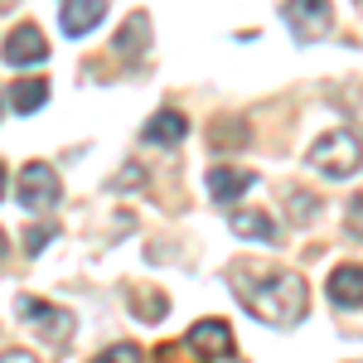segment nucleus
<instances>
[{
	"instance_id": "19",
	"label": "nucleus",
	"mask_w": 363,
	"mask_h": 363,
	"mask_svg": "<svg viewBox=\"0 0 363 363\" xmlns=\"http://www.w3.org/2000/svg\"><path fill=\"white\" fill-rule=\"evenodd\" d=\"M49 238H54V228H49V223H44V228H29L25 252H29V257H34V252H44V242H49Z\"/></svg>"
},
{
	"instance_id": "18",
	"label": "nucleus",
	"mask_w": 363,
	"mask_h": 363,
	"mask_svg": "<svg viewBox=\"0 0 363 363\" xmlns=\"http://www.w3.org/2000/svg\"><path fill=\"white\" fill-rule=\"evenodd\" d=\"M344 228H349L354 238H363V189L349 199V203H344Z\"/></svg>"
},
{
	"instance_id": "9",
	"label": "nucleus",
	"mask_w": 363,
	"mask_h": 363,
	"mask_svg": "<svg viewBox=\"0 0 363 363\" xmlns=\"http://www.w3.org/2000/svg\"><path fill=\"white\" fill-rule=\"evenodd\" d=\"M325 291H330V301H335L339 310H359L363 306V267H359V262L335 267L330 281H325Z\"/></svg>"
},
{
	"instance_id": "17",
	"label": "nucleus",
	"mask_w": 363,
	"mask_h": 363,
	"mask_svg": "<svg viewBox=\"0 0 363 363\" xmlns=\"http://www.w3.org/2000/svg\"><path fill=\"white\" fill-rule=\"evenodd\" d=\"M286 199L296 203V218H301V223H310V218H315V208H320V199L306 194V189H286Z\"/></svg>"
},
{
	"instance_id": "8",
	"label": "nucleus",
	"mask_w": 363,
	"mask_h": 363,
	"mask_svg": "<svg viewBox=\"0 0 363 363\" xmlns=\"http://www.w3.org/2000/svg\"><path fill=\"white\" fill-rule=\"evenodd\" d=\"M102 15H107V0H63L58 25H63L68 39H83V34H92L102 25Z\"/></svg>"
},
{
	"instance_id": "2",
	"label": "nucleus",
	"mask_w": 363,
	"mask_h": 363,
	"mask_svg": "<svg viewBox=\"0 0 363 363\" xmlns=\"http://www.w3.org/2000/svg\"><path fill=\"white\" fill-rule=\"evenodd\" d=\"M306 165L320 174V179H330V184H339V179H354L363 169V140L354 136V131H325V136L315 140L306 150Z\"/></svg>"
},
{
	"instance_id": "4",
	"label": "nucleus",
	"mask_w": 363,
	"mask_h": 363,
	"mask_svg": "<svg viewBox=\"0 0 363 363\" xmlns=\"http://www.w3.org/2000/svg\"><path fill=\"white\" fill-rule=\"evenodd\" d=\"M15 199H20V208H29V213H44V208H54L58 199H63V184H58V174L44 165V160H29V165L20 169Z\"/></svg>"
},
{
	"instance_id": "6",
	"label": "nucleus",
	"mask_w": 363,
	"mask_h": 363,
	"mask_svg": "<svg viewBox=\"0 0 363 363\" xmlns=\"http://www.w3.org/2000/svg\"><path fill=\"white\" fill-rule=\"evenodd\" d=\"M49 58V39L39 34V25H15L5 34V63L10 68H29V63H44Z\"/></svg>"
},
{
	"instance_id": "21",
	"label": "nucleus",
	"mask_w": 363,
	"mask_h": 363,
	"mask_svg": "<svg viewBox=\"0 0 363 363\" xmlns=\"http://www.w3.org/2000/svg\"><path fill=\"white\" fill-rule=\"evenodd\" d=\"M0 363H34V359H29V354H20V349H5V359H0Z\"/></svg>"
},
{
	"instance_id": "10",
	"label": "nucleus",
	"mask_w": 363,
	"mask_h": 363,
	"mask_svg": "<svg viewBox=\"0 0 363 363\" xmlns=\"http://www.w3.org/2000/svg\"><path fill=\"white\" fill-rule=\"evenodd\" d=\"M252 189V169H233V165H218L208 169V194H213V203H238V199Z\"/></svg>"
},
{
	"instance_id": "12",
	"label": "nucleus",
	"mask_w": 363,
	"mask_h": 363,
	"mask_svg": "<svg viewBox=\"0 0 363 363\" xmlns=\"http://www.w3.org/2000/svg\"><path fill=\"white\" fill-rule=\"evenodd\" d=\"M44 102H49V83H44V78H20V83L5 87V107H10L15 116L39 112Z\"/></svg>"
},
{
	"instance_id": "16",
	"label": "nucleus",
	"mask_w": 363,
	"mask_h": 363,
	"mask_svg": "<svg viewBox=\"0 0 363 363\" xmlns=\"http://www.w3.org/2000/svg\"><path fill=\"white\" fill-rule=\"evenodd\" d=\"M92 363H145V354H140L136 344H112V349H102Z\"/></svg>"
},
{
	"instance_id": "14",
	"label": "nucleus",
	"mask_w": 363,
	"mask_h": 363,
	"mask_svg": "<svg viewBox=\"0 0 363 363\" xmlns=\"http://www.w3.org/2000/svg\"><path fill=\"white\" fill-rule=\"evenodd\" d=\"M145 44H150V20H145V10H136V15L121 25V34H116V54L121 58H140Z\"/></svg>"
},
{
	"instance_id": "7",
	"label": "nucleus",
	"mask_w": 363,
	"mask_h": 363,
	"mask_svg": "<svg viewBox=\"0 0 363 363\" xmlns=\"http://www.w3.org/2000/svg\"><path fill=\"white\" fill-rule=\"evenodd\" d=\"M184 344L189 349H199L203 359H233V330H228V320H199V325H189V335H184Z\"/></svg>"
},
{
	"instance_id": "20",
	"label": "nucleus",
	"mask_w": 363,
	"mask_h": 363,
	"mask_svg": "<svg viewBox=\"0 0 363 363\" xmlns=\"http://www.w3.org/2000/svg\"><path fill=\"white\" fill-rule=\"evenodd\" d=\"M344 107H349V112L359 116V126H363V87H359V92H349V97H344Z\"/></svg>"
},
{
	"instance_id": "15",
	"label": "nucleus",
	"mask_w": 363,
	"mask_h": 363,
	"mask_svg": "<svg viewBox=\"0 0 363 363\" xmlns=\"http://www.w3.org/2000/svg\"><path fill=\"white\" fill-rule=\"evenodd\" d=\"M208 140H213L218 150H238V145H247V121H242V116H218V121L208 126Z\"/></svg>"
},
{
	"instance_id": "13",
	"label": "nucleus",
	"mask_w": 363,
	"mask_h": 363,
	"mask_svg": "<svg viewBox=\"0 0 363 363\" xmlns=\"http://www.w3.org/2000/svg\"><path fill=\"white\" fill-rule=\"evenodd\" d=\"M228 228L238 238H252V242H277V223L262 208H228Z\"/></svg>"
},
{
	"instance_id": "3",
	"label": "nucleus",
	"mask_w": 363,
	"mask_h": 363,
	"mask_svg": "<svg viewBox=\"0 0 363 363\" xmlns=\"http://www.w3.org/2000/svg\"><path fill=\"white\" fill-rule=\"evenodd\" d=\"M281 20H286V29L301 44H315V39H325L335 29V5L330 0H286L281 5Z\"/></svg>"
},
{
	"instance_id": "11",
	"label": "nucleus",
	"mask_w": 363,
	"mask_h": 363,
	"mask_svg": "<svg viewBox=\"0 0 363 363\" xmlns=\"http://www.w3.org/2000/svg\"><path fill=\"white\" fill-rule=\"evenodd\" d=\"M184 131H189L184 112L165 107V112H155L145 126H140V140H145V145H179V140H184Z\"/></svg>"
},
{
	"instance_id": "1",
	"label": "nucleus",
	"mask_w": 363,
	"mask_h": 363,
	"mask_svg": "<svg viewBox=\"0 0 363 363\" xmlns=\"http://www.w3.org/2000/svg\"><path fill=\"white\" fill-rule=\"evenodd\" d=\"M233 296L242 301V310H252L262 325H272V330H291V325H301L306 320V281L296 277V272H286V267H267V262H238L233 272Z\"/></svg>"
},
{
	"instance_id": "5",
	"label": "nucleus",
	"mask_w": 363,
	"mask_h": 363,
	"mask_svg": "<svg viewBox=\"0 0 363 363\" xmlns=\"http://www.w3.org/2000/svg\"><path fill=\"white\" fill-rule=\"evenodd\" d=\"M15 315H20V320H29V325L49 339V344H58V349L73 339V315H68V310H58V306H49V301L20 296V301H15Z\"/></svg>"
}]
</instances>
